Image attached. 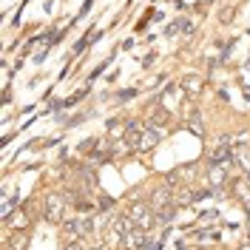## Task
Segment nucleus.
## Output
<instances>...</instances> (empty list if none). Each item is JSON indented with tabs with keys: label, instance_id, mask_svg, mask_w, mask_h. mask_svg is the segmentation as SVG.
<instances>
[{
	"label": "nucleus",
	"instance_id": "1",
	"mask_svg": "<svg viewBox=\"0 0 250 250\" xmlns=\"http://www.w3.org/2000/svg\"><path fill=\"white\" fill-rule=\"evenodd\" d=\"M128 216L134 222V228H140V230H151L156 225V210L145 202H134L128 208Z\"/></svg>",
	"mask_w": 250,
	"mask_h": 250
},
{
	"label": "nucleus",
	"instance_id": "2",
	"mask_svg": "<svg viewBox=\"0 0 250 250\" xmlns=\"http://www.w3.org/2000/svg\"><path fill=\"white\" fill-rule=\"evenodd\" d=\"M43 216H46L51 225L62 222V216H65V196H60V193H48L46 202H43Z\"/></svg>",
	"mask_w": 250,
	"mask_h": 250
},
{
	"label": "nucleus",
	"instance_id": "3",
	"mask_svg": "<svg viewBox=\"0 0 250 250\" xmlns=\"http://www.w3.org/2000/svg\"><path fill=\"white\" fill-rule=\"evenodd\" d=\"M208 159H210V165H219V162H230L233 159V148H230V140L228 137H222L219 145H213L210 151H208Z\"/></svg>",
	"mask_w": 250,
	"mask_h": 250
},
{
	"label": "nucleus",
	"instance_id": "4",
	"mask_svg": "<svg viewBox=\"0 0 250 250\" xmlns=\"http://www.w3.org/2000/svg\"><path fill=\"white\" fill-rule=\"evenodd\" d=\"M225 182H228V162H219L208 171V185L219 190V188H225Z\"/></svg>",
	"mask_w": 250,
	"mask_h": 250
},
{
	"label": "nucleus",
	"instance_id": "5",
	"mask_svg": "<svg viewBox=\"0 0 250 250\" xmlns=\"http://www.w3.org/2000/svg\"><path fill=\"white\" fill-rule=\"evenodd\" d=\"M142 134H145V125H142V123H128V128H125V145L140 151Z\"/></svg>",
	"mask_w": 250,
	"mask_h": 250
},
{
	"label": "nucleus",
	"instance_id": "6",
	"mask_svg": "<svg viewBox=\"0 0 250 250\" xmlns=\"http://www.w3.org/2000/svg\"><path fill=\"white\" fill-rule=\"evenodd\" d=\"M108 225H111V230L120 236V239H123L125 233H131V230H134V222H131V216H128V213H120V216L108 219Z\"/></svg>",
	"mask_w": 250,
	"mask_h": 250
},
{
	"label": "nucleus",
	"instance_id": "7",
	"mask_svg": "<svg viewBox=\"0 0 250 250\" xmlns=\"http://www.w3.org/2000/svg\"><path fill=\"white\" fill-rule=\"evenodd\" d=\"M165 205H173V196L168 188H156L154 193H151V208L159 210V208H165Z\"/></svg>",
	"mask_w": 250,
	"mask_h": 250
},
{
	"label": "nucleus",
	"instance_id": "8",
	"mask_svg": "<svg viewBox=\"0 0 250 250\" xmlns=\"http://www.w3.org/2000/svg\"><path fill=\"white\" fill-rule=\"evenodd\" d=\"M179 97H182V91L171 83V85H165V91H162V97H159V103L171 111V108H176V100H179Z\"/></svg>",
	"mask_w": 250,
	"mask_h": 250
},
{
	"label": "nucleus",
	"instance_id": "9",
	"mask_svg": "<svg viewBox=\"0 0 250 250\" xmlns=\"http://www.w3.org/2000/svg\"><path fill=\"white\" fill-rule=\"evenodd\" d=\"M168 125L171 123V111L165 108V105H162V103H156V105H151V123L148 125Z\"/></svg>",
	"mask_w": 250,
	"mask_h": 250
},
{
	"label": "nucleus",
	"instance_id": "10",
	"mask_svg": "<svg viewBox=\"0 0 250 250\" xmlns=\"http://www.w3.org/2000/svg\"><path fill=\"white\" fill-rule=\"evenodd\" d=\"M202 88H205V80L199 74H188L182 80V91H188V94H202Z\"/></svg>",
	"mask_w": 250,
	"mask_h": 250
},
{
	"label": "nucleus",
	"instance_id": "11",
	"mask_svg": "<svg viewBox=\"0 0 250 250\" xmlns=\"http://www.w3.org/2000/svg\"><path fill=\"white\" fill-rule=\"evenodd\" d=\"M233 162L242 165V171H250V145H236L233 148Z\"/></svg>",
	"mask_w": 250,
	"mask_h": 250
},
{
	"label": "nucleus",
	"instance_id": "12",
	"mask_svg": "<svg viewBox=\"0 0 250 250\" xmlns=\"http://www.w3.org/2000/svg\"><path fill=\"white\" fill-rule=\"evenodd\" d=\"M62 239H65V242H80L77 219H65V222H62Z\"/></svg>",
	"mask_w": 250,
	"mask_h": 250
},
{
	"label": "nucleus",
	"instance_id": "13",
	"mask_svg": "<svg viewBox=\"0 0 250 250\" xmlns=\"http://www.w3.org/2000/svg\"><path fill=\"white\" fill-rule=\"evenodd\" d=\"M173 219H176V205H165V208L156 210V222L159 225H171Z\"/></svg>",
	"mask_w": 250,
	"mask_h": 250
},
{
	"label": "nucleus",
	"instance_id": "14",
	"mask_svg": "<svg viewBox=\"0 0 250 250\" xmlns=\"http://www.w3.org/2000/svg\"><path fill=\"white\" fill-rule=\"evenodd\" d=\"M77 228H80V239H88L94 233V219L83 213V216H77Z\"/></svg>",
	"mask_w": 250,
	"mask_h": 250
},
{
	"label": "nucleus",
	"instance_id": "15",
	"mask_svg": "<svg viewBox=\"0 0 250 250\" xmlns=\"http://www.w3.org/2000/svg\"><path fill=\"white\" fill-rule=\"evenodd\" d=\"M6 225H12V228H15V230H23V228H26V225H29V216H26V213H23V210H15V213H12V216L6 219Z\"/></svg>",
	"mask_w": 250,
	"mask_h": 250
},
{
	"label": "nucleus",
	"instance_id": "16",
	"mask_svg": "<svg viewBox=\"0 0 250 250\" xmlns=\"http://www.w3.org/2000/svg\"><path fill=\"white\" fill-rule=\"evenodd\" d=\"M12 248L26 250L29 248V233H26V230H15V233H12Z\"/></svg>",
	"mask_w": 250,
	"mask_h": 250
},
{
	"label": "nucleus",
	"instance_id": "17",
	"mask_svg": "<svg viewBox=\"0 0 250 250\" xmlns=\"http://www.w3.org/2000/svg\"><path fill=\"white\" fill-rule=\"evenodd\" d=\"M125 128H128V125H123L120 120H111V123H108V137H111V140L125 137Z\"/></svg>",
	"mask_w": 250,
	"mask_h": 250
},
{
	"label": "nucleus",
	"instance_id": "18",
	"mask_svg": "<svg viewBox=\"0 0 250 250\" xmlns=\"http://www.w3.org/2000/svg\"><path fill=\"white\" fill-rule=\"evenodd\" d=\"M236 193H239V202L250 208V182L248 185H236Z\"/></svg>",
	"mask_w": 250,
	"mask_h": 250
},
{
	"label": "nucleus",
	"instance_id": "19",
	"mask_svg": "<svg viewBox=\"0 0 250 250\" xmlns=\"http://www.w3.org/2000/svg\"><path fill=\"white\" fill-rule=\"evenodd\" d=\"M12 208H15V202H12L9 196H3V205H0V213H3V222H6V219L12 216Z\"/></svg>",
	"mask_w": 250,
	"mask_h": 250
},
{
	"label": "nucleus",
	"instance_id": "20",
	"mask_svg": "<svg viewBox=\"0 0 250 250\" xmlns=\"http://www.w3.org/2000/svg\"><path fill=\"white\" fill-rule=\"evenodd\" d=\"M219 20H222V23H225V26H228V23H230V20H233V9H225V12H222V15H219Z\"/></svg>",
	"mask_w": 250,
	"mask_h": 250
},
{
	"label": "nucleus",
	"instance_id": "21",
	"mask_svg": "<svg viewBox=\"0 0 250 250\" xmlns=\"http://www.w3.org/2000/svg\"><path fill=\"white\" fill-rule=\"evenodd\" d=\"M62 250H85V248H83V242H65Z\"/></svg>",
	"mask_w": 250,
	"mask_h": 250
},
{
	"label": "nucleus",
	"instance_id": "22",
	"mask_svg": "<svg viewBox=\"0 0 250 250\" xmlns=\"http://www.w3.org/2000/svg\"><path fill=\"white\" fill-rule=\"evenodd\" d=\"M239 250H250V242H248V245H242V248H239Z\"/></svg>",
	"mask_w": 250,
	"mask_h": 250
},
{
	"label": "nucleus",
	"instance_id": "23",
	"mask_svg": "<svg viewBox=\"0 0 250 250\" xmlns=\"http://www.w3.org/2000/svg\"><path fill=\"white\" fill-rule=\"evenodd\" d=\"M245 173H248V182H250V171H245Z\"/></svg>",
	"mask_w": 250,
	"mask_h": 250
}]
</instances>
